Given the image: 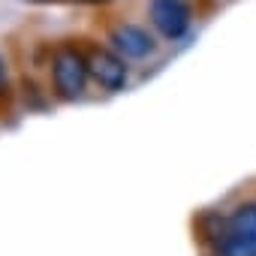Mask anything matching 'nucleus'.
<instances>
[{
	"instance_id": "6",
	"label": "nucleus",
	"mask_w": 256,
	"mask_h": 256,
	"mask_svg": "<svg viewBox=\"0 0 256 256\" xmlns=\"http://www.w3.org/2000/svg\"><path fill=\"white\" fill-rule=\"evenodd\" d=\"M229 229L256 241V205H238L229 217Z\"/></svg>"
},
{
	"instance_id": "2",
	"label": "nucleus",
	"mask_w": 256,
	"mask_h": 256,
	"mask_svg": "<svg viewBox=\"0 0 256 256\" xmlns=\"http://www.w3.org/2000/svg\"><path fill=\"white\" fill-rule=\"evenodd\" d=\"M151 24L166 36V40H178L184 36V30L190 28V10L184 0H151Z\"/></svg>"
},
{
	"instance_id": "4",
	"label": "nucleus",
	"mask_w": 256,
	"mask_h": 256,
	"mask_svg": "<svg viewBox=\"0 0 256 256\" xmlns=\"http://www.w3.org/2000/svg\"><path fill=\"white\" fill-rule=\"evenodd\" d=\"M112 46H114L118 54L133 58V60H139V58H145V54L154 52V40L148 36V30H142L136 24H120V28H114L112 30Z\"/></svg>"
},
{
	"instance_id": "8",
	"label": "nucleus",
	"mask_w": 256,
	"mask_h": 256,
	"mask_svg": "<svg viewBox=\"0 0 256 256\" xmlns=\"http://www.w3.org/2000/svg\"><path fill=\"white\" fill-rule=\"evenodd\" d=\"M6 88V66H4V58H0V90Z\"/></svg>"
},
{
	"instance_id": "9",
	"label": "nucleus",
	"mask_w": 256,
	"mask_h": 256,
	"mask_svg": "<svg viewBox=\"0 0 256 256\" xmlns=\"http://www.w3.org/2000/svg\"><path fill=\"white\" fill-rule=\"evenodd\" d=\"M88 4H102V0H88Z\"/></svg>"
},
{
	"instance_id": "7",
	"label": "nucleus",
	"mask_w": 256,
	"mask_h": 256,
	"mask_svg": "<svg viewBox=\"0 0 256 256\" xmlns=\"http://www.w3.org/2000/svg\"><path fill=\"white\" fill-rule=\"evenodd\" d=\"M199 229L208 241H220L226 232H229V220H220V217H202L199 220Z\"/></svg>"
},
{
	"instance_id": "3",
	"label": "nucleus",
	"mask_w": 256,
	"mask_h": 256,
	"mask_svg": "<svg viewBox=\"0 0 256 256\" xmlns=\"http://www.w3.org/2000/svg\"><path fill=\"white\" fill-rule=\"evenodd\" d=\"M88 70H90L94 82H96L100 88H106V90H120V88L126 84V66H124V60H120L118 54L106 52V48L90 52Z\"/></svg>"
},
{
	"instance_id": "1",
	"label": "nucleus",
	"mask_w": 256,
	"mask_h": 256,
	"mask_svg": "<svg viewBox=\"0 0 256 256\" xmlns=\"http://www.w3.org/2000/svg\"><path fill=\"white\" fill-rule=\"evenodd\" d=\"M88 60L76 48H58L52 58V82L60 100H76L84 90L88 82Z\"/></svg>"
},
{
	"instance_id": "5",
	"label": "nucleus",
	"mask_w": 256,
	"mask_h": 256,
	"mask_svg": "<svg viewBox=\"0 0 256 256\" xmlns=\"http://www.w3.org/2000/svg\"><path fill=\"white\" fill-rule=\"evenodd\" d=\"M214 256H256V241H250L247 235H238V232L229 229V232L217 241Z\"/></svg>"
}]
</instances>
